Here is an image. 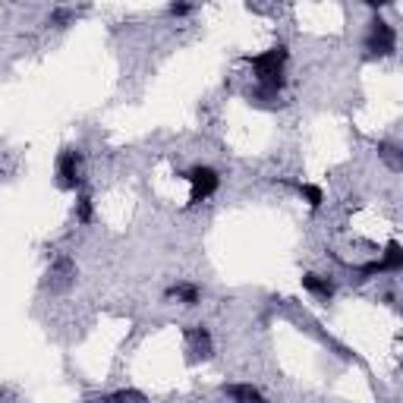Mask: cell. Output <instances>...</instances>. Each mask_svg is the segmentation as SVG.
<instances>
[{"label": "cell", "instance_id": "cell-8", "mask_svg": "<svg viewBox=\"0 0 403 403\" xmlns=\"http://www.w3.org/2000/svg\"><path fill=\"white\" fill-rule=\"evenodd\" d=\"M50 287H57V290H63L69 281L76 277V264L69 262V258H60V262H54V268H50Z\"/></svg>", "mask_w": 403, "mask_h": 403}, {"label": "cell", "instance_id": "cell-1", "mask_svg": "<svg viewBox=\"0 0 403 403\" xmlns=\"http://www.w3.org/2000/svg\"><path fill=\"white\" fill-rule=\"evenodd\" d=\"M252 69H255V79L262 94H277L283 88V63H287V48L277 44V48L264 50V54L252 57Z\"/></svg>", "mask_w": 403, "mask_h": 403}, {"label": "cell", "instance_id": "cell-10", "mask_svg": "<svg viewBox=\"0 0 403 403\" xmlns=\"http://www.w3.org/2000/svg\"><path fill=\"white\" fill-rule=\"evenodd\" d=\"M167 296H176V299L192 306V302H199V287H192V283H176V287L167 290Z\"/></svg>", "mask_w": 403, "mask_h": 403}, {"label": "cell", "instance_id": "cell-12", "mask_svg": "<svg viewBox=\"0 0 403 403\" xmlns=\"http://www.w3.org/2000/svg\"><path fill=\"white\" fill-rule=\"evenodd\" d=\"M76 220H82V224L92 220V199L88 195H79V202H76Z\"/></svg>", "mask_w": 403, "mask_h": 403}, {"label": "cell", "instance_id": "cell-13", "mask_svg": "<svg viewBox=\"0 0 403 403\" xmlns=\"http://www.w3.org/2000/svg\"><path fill=\"white\" fill-rule=\"evenodd\" d=\"M111 403H145V397L139 390H117L111 394Z\"/></svg>", "mask_w": 403, "mask_h": 403}, {"label": "cell", "instance_id": "cell-5", "mask_svg": "<svg viewBox=\"0 0 403 403\" xmlns=\"http://www.w3.org/2000/svg\"><path fill=\"white\" fill-rule=\"evenodd\" d=\"M403 268V249L400 243H388V249H384V258L381 262H372L362 268V274H378V271H400Z\"/></svg>", "mask_w": 403, "mask_h": 403}, {"label": "cell", "instance_id": "cell-3", "mask_svg": "<svg viewBox=\"0 0 403 403\" xmlns=\"http://www.w3.org/2000/svg\"><path fill=\"white\" fill-rule=\"evenodd\" d=\"M394 48H397V35H394V29H390V22L375 19V22L369 25V35H365V50H372V54H378V57H388V54H394Z\"/></svg>", "mask_w": 403, "mask_h": 403}, {"label": "cell", "instance_id": "cell-2", "mask_svg": "<svg viewBox=\"0 0 403 403\" xmlns=\"http://www.w3.org/2000/svg\"><path fill=\"white\" fill-rule=\"evenodd\" d=\"M186 180L192 183V195H189V202H192V205H199V202L211 199V195L218 192V186H220L218 170H214V167H202V164L189 170Z\"/></svg>", "mask_w": 403, "mask_h": 403}, {"label": "cell", "instance_id": "cell-7", "mask_svg": "<svg viewBox=\"0 0 403 403\" xmlns=\"http://www.w3.org/2000/svg\"><path fill=\"white\" fill-rule=\"evenodd\" d=\"M186 340H189V353H192V356H202V359L211 356V334H208L205 327L186 331Z\"/></svg>", "mask_w": 403, "mask_h": 403}, {"label": "cell", "instance_id": "cell-11", "mask_svg": "<svg viewBox=\"0 0 403 403\" xmlns=\"http://www.w3.org/2000/svg\"><path fill=\"white\" fill-rule=\"evenodd\" d=\"M299 195H302V199H306L312 208H318L321 202H325V192H321L318 186H309V183H302V186H299Z\"/></svg>", "mask_w": 403, "mask_h": 403}, {"label": "cell", "instance_id": "cell-9", "mask_svg": "<svg viewBox=\"0 0 403 403\" xmlns=\"http://www.w3.org/2000/svg\"><path fill=\"white\" fill-rule=\"evenodd\" d=\"M227 394H230L233 403H264V397L258 394L252 384H227Z\"/></svg>", "mask_w": 403, "mask_h": 403}, {"label": "cell", "instance_id": "cell-4", "mask_svg": "<svg viewBox=\"0 0 403 403\" xmlns=\"http://www.w3.org/2000/svg\"><path fill=\"white\" fill-rule=\"evenodd\" d=\"M57 183L60 189H76L82 183V155L76 148H66L57 161Z\"/></svg>", "mask_w": 403, "mask_h": 403}, {"label": "cell", "instance_id": "cell-14", "mask_svg": "<svg viewBox=\"0 0 403 403\" xmlns=\"http://www.w3.org/2000/svg\"><path fill=\"white\" fill-rule=\"evenodd\" d=\"M189 13H192V6H189V3H174V6H170V16H189Z\"/></svg>", "mask_w": 403, "mask_h": 403}, {"label": "cell", "instance_id": "cell-6", "mask_svg": "<svg viewBox=\"0 0 403 403\" xmlns=\"http://www.w3.org/2000/svg\"><path fill=\"white\" fill-rule=\"evenodd\" d=\"M302 287H306L312 296H318V299H325V302L334 296V281H331V277L312 274V271H309V274H302Z\"/></svg>", "mask_w": 403, "mask_h": 403}]
</instances>
